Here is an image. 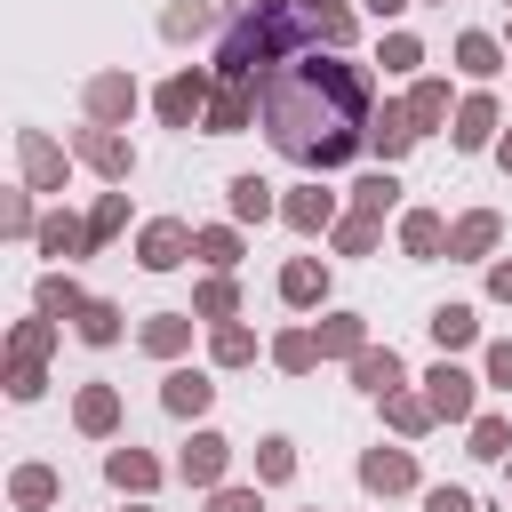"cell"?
Here are the masks:
<instances>
[{
    "mask_svg": "<svg viewBox=\"0 0 512 512\" xmlns=\"http://www.w3.org/2000/svg\"><path fill=\"white\" fill-rule=\"evenodd\" d=\"M368 120H376L368 72L344 64V56H320L312 48V56H288L280 72H264V136L288 160H304L312 176L344 168L368 144Z\"/></svg>",
    "mask_w": 512,
    "mask_h": 512,
    "instance_id": "1",
    "label": "cell"
},
{
    "mask_svg": "<svg viewBox=\"0 0 512 512\" xmlns=\"http://www.w3.org/2000/svg\"><path fill=\"white\" fill-rule=\"evenodd\" d=\"M304 40H320V0H280V8H240V24L216 48V80H264L280 72Z\"/></svg>",
    "mask_w": 512,
    "mask_h": 512,
    "instance_id": "2",
    "label": "cell"
},
{
    "mask_svg": "<svg viewBox=\"0 0 512 512\" xmlns=\"http://www.w3.org/2000/svg\"><path fill=\"white\" fill-rule=\"evenodd\" d=\"M424 400H432V416H440V424H472V416H480V376H472V368H456V360L440 352V360H432V376H424Z\"/></svg>",
    "mask_w": 512,
    "mask_h": 512,
    "instance_id": "3",
    "label": "cell"
},
{
    "mask_svg": "<svg viewBox=\"0 0 512 512\" xmlns=\"http://www.w3.org/2000/svg\"><path fill=\"white\" fill-rule=\"evenodd\" d=\"M72 160H80V168H96L104 184H128V176H136V144H128L120 128H104V120H88V128L72 136Z\"/></svg>",
    "mask_w": 512,
    "mask_h": 512,
    "instance_id": "4",
    "label": "cell"
},
{
    "mask_svg": "<svg viewBox=\"0 0 512 512\" xmlns=\"http://www.w3.org/2000/svg\"><path fill=\"white\" fill-rule=\"evenodd\" d=\"M208 96H216V80H208L200 64H184V72H168V80H160L152 112H160L168 128H192V120H208Z\"/></svg>",
    "mask_w": 512,
    "mask_h": 512,
    "instance_id": "5",
    "label": "cell"
},
{
    "mask_svg": "<svg viewBox=\"0 0 512 512\" xmlns=\"http://www.w3.org/2000/svg\"><path fill=\"white\" fill-rule=\"evenodd\" d=\"M192 240H200V224L152 216V224L136 232V264H144V272H176V264H192Z\"/></svg>",
    "mask_w": 512,
    "mask_h": 512,
    "instance_id": "6",
    "label": "cell"
},
{
    "mask_svg": "<svg viewBox=\"0 0 512 512\" xmlns=\"http://www.w3.org/2000/svg\"><path fill=\"white\" fill-rule=\"evenodd\" d=\"M264 112V80H216V96H208V136H240L248 120Z\"/></svg>",
    "mask_w": 512,
    "mask_h": 512,
    "instance_id": "7",
    "label": "cell"
},
{
    "mask_svg": "<svg viewBox=\"0 0 512 512\" xmlns=\"http://www.w3.org/2000/svg\"><path fill=\"white\" fill-rule=\"evenodd\" d=\"M16 168H24V184H32V192H64L72 152H64V144H48L40 128H16Z\"/></svg>",
    "mask_w": 512,
    "mask_h": 512,
    "instance_id": "8",
    "label": "cell"
},
{
    "mask_svg": "<svg viewBox=\"0 0 512 512\" xmlns=\"http://www.w3.org/2000/svg\"><path fill=\"white\" fill-rule=\"evenodd\" d=\"M224 472H232V440L200 424V432L184 440V456H176V480H184V488H224Z\"/></svg>",
    "mask_w": 512,
    "mask_h": 512,
    "instance_id": "9",
    "label": "cell"
},
{
    "mask_svg": "<svg viewBox=\"0 0 512 512\" xmlns=\"http://www.w3.org/2000/svg\"><path fill=\"white\" fill-rule=\"evenodd\" d=\"M136 104H144V96H136V72H88V88H80V112L104 120V128H120Z\"/></svg>",
    "mask_w": 512,
    "mask_h": 512,
    "instance_id": "10",
    "label": "cell"
},
{
    "mask_svg": "<svg viewBox=\"0 0 512 512\" xmlns=\"http://www.w3.org/2000/svg\"><path fill=\"white\" fill-rule=\"evenodd\" d=\"M496 240H504V216H496V208H464V216L448 224V256H456V264H488Z\"/></svg>",
    "mask_w": 512,
    "mask_h": 512,
    "instance_id": "11",
    "label": "cell"
},
{
    "mask_svg": "<svg viewBox=\"0 0 512 512\" xmlns=\"http://www.w3.org/2000/svg\"><path fill=\"white\" fill-rule=\"evenodd\" d=\"M280 224L288 232H336V192L312 176V184H296V192H280Z\"/></svg>",
    "mask_w": 512,
    "mask_h": 512,
    "instance_id": "12",
    "label": "cell"
},
{
    "mask_svg": "<svg viewBox=\"0 0 512 512\" xmlns=\"http://www.w3.org/2000/svg\"><path fill=\"white\" fill-rule=\"evenodd\" d=\"M360 488L368 496H408L416 488V456L408 448H368L360 456Z\"/></svg>",
    "mask_w": 512,
    "mask_h": 512,
    "instance_id": "13",
    "label": "cell"
},
{
    "mask_svg": "<svg viewBox=\"0 0 512 512\" xmlns=\"http://www.w3.org/2000/svg\"><path fill=\"white\" fill-rule=\"evenodd\" d=\"M448 136H456V152H496V136H504V120H496V96H464Z\"/></svg>",
    "mask_w": 512,
    "mask_h": 512,
    "instance_id": "14",
    "label": "cell"
},
{
    "mask_svg": "<svg viewBox=\"0 0 512 512\" xmlns=\"http://www.w3.org/2000/svg\"><path fill=\"white\" fill-rule=\"evenodd\" d=\"M208 400H216V384H208L200 368H168V376H160V408H168L176 424H192V416H208Z\"/></svg>",
    "mask_w": 512,
    "mask_h": 512,
    "instance_id": "15",
    "label": "cell"
},
{
    "mask_svg": "<svg viewBox=\"0 0 512 512\" xmlns=\"http://www.w3.org/2000/svg\"><path fill=\"white\" fill-rule=\"evenodd\" d=\"M224 200H232V224H264V216H280V184H272V176H256V168H248V176H232V184H224Z\"/></svg>",
    "mask_w": 512,
    "mask_h": 512,
    "instance_id": "16",
    "label": "cell"
},
{
    "mask_svg": "<svg viewBox=\"0 0 512 512\" xmlns=\"http://www.w3.org/2000/svg\"><path fill=\"white\" fill-rule=\"evenodd\" d=\"M32 240H40V256H64V264L96 248V232H88V216H72V208H56V216H40V232H32Z\"/></svg>",
    "mask_w": 512,
    "mask_h": 512,
    "instance_id": "17",
    "label": "cell"
},
{
    "mask_svg": "<svg viewBox=\"0 0 512 512\" xmlns=\"http://www.w3.org/2000/svg\"><path fill=\"white\" fill-rule=\"evenodd\" d=\"M280 304H296V312L328 304V264H320V256H288V264H280Z\"/></svg>",
    "mask_w": 512,
    "mask_h": 512,
    "instance_id": "18",
    "label": "cell"
},
{
    "mask_svg": "<svg viewBox=\"0 0 512 512\" xmlns=\"http://www.w3.org/2000/svg\"><path fill=\"white\" fill-rule=\"evenodd\" d=\"M352 384L384 400V392H400V384H408V368H400V352H392V344H360V352H352Z\"/></svg>",
    "mask_w": 512,
    "mask_h": 512,
    "instance_id": "19",
    "label": "cell"
},
{
    "mask_svg": "<svg viewBox=\"0 0 512 512\" xmlns=\"http://www.w3.org/2000/svg\"><path fill=\"white\" fill-rule=\"evenodd\" d=\"M192 320H200V312H152V320L136 328V344H144L152 360H184V344H192Z\"/></svg>",
    "mask_w": 512,
    "mask_h": 512,
    "instance_id": "20",
    "label": "cell"
},
{
    "mask_svg": "<svg viewBox=\"0 0 512 512\" xmlns=\"http://www.w3.org/2000/svg\"><path fill=\"white\" fill-rule=\"evenodd\" d=\"M72 424H80L88 440H112V432H120V392H112V384H80Z\"/></svg>",
    "mask_w": 512,
    "mask_h": 512,
    "instance_id": "21",
    "label": "cell"
},
{
    "mask_svg": "<svg viewBox=\"0 0 512 512\" xmlns=\"http://www.w3.org/2000/svg\"><path fill=\"white\" fill-rule=\"evenodd\" d=\"M400 248H408L416 264H432V256H448V224H440L432 208H400Z\"/></svg>",
    "mask_w": 512,
    "mask_h": 512,
    "instance_id": "22",
    "label": "cell"
},
{
    "mask_svg": "<svg viewBox=\"0 0 512 512\" xmlns=\"http://www.w3.org/2000/svg\"><path fill=\"white\" fill-rule=\"evenodd\" d=\"M104 480H112L120 496H152V488H160V464H152L144 448H112V456H104Z\"/></svg>",
    "mask_w": 512,
    "mask_h": 512,
    "instance_id": "23",
    "label": "cell"
},
{
    "mask_svg": "<svg viewBox=\"0 0 512 512\" xmlns=\"http://www.w3.org/2000/svg\"><path fill=\"white\" fill-rule=\"evenodd\" d=\"M56 496H64V480H56L48 464H16V472H8V504H16V512H48Z\"/></svg>",
    "mask_w": 512,
    "mask_h": 512,
    "instance_id": "24",
    "label": "cell"
},
{
    "mask_svg": "<svg viewBox=\"0 0 512 512\" xmlns=\"http://www.w3.org/2000/svg\"><path fill=\"white\" fill-rule=\"evenodd\" d=\"M368 144H376V152H384V168H392V160L416 144V120H408V104H384V112L368 120Z\"/></svg>",
    "mask_w": 512,
    "mask_h": 512,
    "instance_id": "25",
    "label": "cell"
},
{
    "mask_svg": "<svg viewBox=\"0 0 512 512\" xmlns=\"http://www.w3.org/2000/svg\"><path fill=\"white\" fill-rule=\"evenodd\" d=\"M312 336H320V360H352V352L368 344V320H360V312H328Z\"/></svg>",
    "mask_w": 512,
    "mask_h": 512,
    "instance_id": "26",
    "label": "cell"
},
{
    "mask_svg": "<svg viewBox=\"0 0 512 512\" xmlns=\"http://www.w3.org/2000/svg\"><path fill=\"white\" fill-rule=\"evenodd\" d=\"M384 424H392L400 440H416V432H432L440 416H432V400H424V392H408V384H400V392H384Z\"/></svg>",
    "mask_w": 512,
    "mask_h": 512,
    "instance_id": "27",
    "label": "cell"
},
{
    "mask_svg": "<svg viewBox=\"0 0 512 512\" xmlns=\"http://www.w3.org/2000/svg\"><path fill=\"white\" fill-rule=\"evenodd\" d=\"M208 24H216V8H208V0H168V8H160V40H176V48H184V40H200Z\"/></svg>",
    "mask_w": 512,
    "mask_h": 512,
    "instance_id": "28",
    "label": "cell"
},
{
    "mask_svg": "<svg viewBox=\"0 0 512 512\" xmlns=\"http://www.w3.org/2000/svg\"><path fill=\"white\" fill-rule=\"evenodd\" d=\"M392 208H400V176L392 168H368L352 184V216H392Z\"/></svg>",
    "mask_w": 512,
    "mask_h": 512,
    "instance_id": "29",
    "label": "cell"
},
{
    "mask_svg": "<svg viewBox=\"0 0 512 512\" xmlns=\"http://www.w3.org/2000/svg\"><path fill=\"white\" fill-rule=\"evenodd\" d=\"M72 328H80V344H120V328H128V312H120L112 296H88Z\"/></svg>",
    "mask_w": 512,
    "mask_h": 512,
    "instance_id": "30",
    "label": "cell"
},
{
    "mask_svg": "<svg viewBox=\"0 0 512 512\" xmlns=\"http://www.w3.org/2000/svg\"><path fill=\"white\" fill-rule=\"evenodd\" d=\"M424 328H432V344H440V352H464V344L480 336V312H472V304H440Z\"/></svg>",
    "mask_w": 512,
    "mask_h": 512,
    "instance_id": "31",
    "label": "cell"
},
{
    "mask_svg": "<svg viewBox=\"0 0 512 512\" xmlns=\"http://www.w3.org/2000/svg\"><path fill=\"white\" fill-rule=\"evenodd\" d=\"M208 360H216V368H248V360H256V328L216 320V328H208Z\"/></svg>",
    "mask_w": 512,
    "mask_h": 512,
    "instance_id": "32",
    "label": "cell"
},
{
    "mask_svg": "<svg viewBox=\"0 0 512 512\" xmlns=\"http://www.w3.org/2000/svg\"><path fill=\"white\" fill-rule=\"evenodd\" d=\"M272 368L312 376V368H320V336H312V328H280V336H272Z\"/></svg>",
    "mask_w": 512,
    "mask_h": 512,
    "instance_id": "33",
    "label": "cell"
},
{
    "mask_svg": "<svg viewBox=\"0 0 512 512\" xmlns=\"http://www.w3.org/2000/svg\"><path fill=\"white\" fill-rule=\"evenodd\" d=\"M456 72H472V80H496V72H504V48H496L488 32H456Z\"/></svg>",
    "mask_w": 512,
    "mask_h": 512,
    "instance_id": "34",
    "label": "cell"
},
{
    "mask_svg": "<svg viewBox=\"0 0 512 512\" xmlns=\"http://www.w3.org/2000/svg\"><path fill=\"white\" fill-rule=\"evenodd\" d=\"M192 256H200L208 272H232V264H240V224H200Z\"/></svg>",
    "mask_w": 512,
    "mask_h": 512,
    "instance_id": "35",
    "label": "cell"
},
{
    "mask_svg": "<svg viewBox=\"0 0 512 512\" xmlns=\"http://www.w3.org/2000/svg\"><path fill=\"white\" fill-rule=\"evenodd\" d=\"M32 304H40V312H48V320H80V304H88V288H80V280H72V272H48V280H40V296H32Z\"/></svg>",
    "mask_w": 512,
    "mask_h": 512,
    "instance_id": "36",
    "label": "cell"
},
{
    "mask_svg": "<svg viewBox=\"0 0 512 512\" xmlns=\"http://www.w3.org/2000/svg\"><path fill=\"white\" fill-rule=\"evenodd\" d=\"M192 312H200V320H232V312H240V280H232V272H208V280L192 288Z\"/></svg>",
    "mask_w": 512,
    "mask_h": 512,
    "instance_id": "37",
    "label": "cell"
},
{
    "mask_svg": "<svg viewBox=\"0 0 512 512\" xmlns=\"http://www.w3.org/2000/svg\"><path fill=\"white\" fill-rule=\"evenodd\" d=\"M408 120H416V136H432L448 120V80H416L408 88Z\"/></svg>",
    "mask_w": 512,
    "mask_h": 512,
    "instance_id": "38",
    "label": "cell"
},
{
    "mask_svg": "<svg viewBox=\"0 0 512 512\" xmlns=\"http://www.w3.org/2000/svg\"><path fill=\"white\" fill-rule=\"evenodd\" d=\"M8 352H16V360H48V352H56V320H48V312L16 320V328H8Z\"/></svg>",
    "mask_w": 512,
    "mask_h": 512,
    "instance_id": "39",
    "label": "cell"
},
{
    "mask_svg": "<svg viewBox=\"0 0 512 512\" xmlns=\"http://www.w3.org/2000/svg\"><path fill=\"white\" fill-rule=\"evenodd\" d=\"M280 480H296V440H256V488H280Z\"/></svg>",
    "mask_w": 512,
    "mask_h": 512,
    "instance_id": "40",
    "label": "cell"
},
{
    "mask_svg": "<svg viewBox=\"0 0 512 512\" xmlns=\"http://www.w3.org/2000/svg\"><path fill=\"white\" fill-rule=\"evenodd\" d=\"M384 216H336V256H376Z\"/></svg>",
    "mask_w": 512,
    "mask_h": 512,
    "instance_id": "41",
    "label": "cell"
},
{
    "mask_svg": "<svg viewBox=\"0 0 512 512\" xmlns=\"http://www.w3.org/2000/svg\"><path fill=\"white\" fill-rule=\"evenodd\" d=\"M472 456H480V464L512 456V424H504V416H472Z\"/></svg>",
    "mask_w": 512,
    "mask_h": 512,
    "instance_id": "42",
    "label": "cell"
},
{
    "mask_svg": "<svg viewBox=\"0 0 512 512\" xmlns=\"http://www.w3.org/2000/svg\"><path fill=\"white\" fill-rule=\"evenodd\" d=\"M376 64H384V72H416V64H424V40H416V32H384Z\"/></svg>",
    "mask_w": 512,
    "mask_h": 512,
    "instance_id": "43",
    "label": "cell"
},
{
    "mask_svg": "<svg viewBox=\"0 0 512 512\" xmlns=\"http://www.w3.org/2000/svg\"><path fill=\"white\" fill-rule=\"evenodd\" d=\"M0 232H8V240H32V232H40V216H32V184L0 200Z\"/></svg>",
    "mask_w": 512,
    "mask_h": 512,
    "instance_id": "44",
    "label": "cell"
},
{
    "mask_svg": "<svg viewBox=\"0 0 512 512\" xmlns=\"http://www.w3.org/2000/svg\"><path fill=\"white\" fill-rule=\"evenodd\" d=\"M48 392V360H16L8 352V400H40Z\"/></svg>",
    "mask_w": 512,
    "mask_h": 512,
    "instance_id": "45",
    "label": "cell"
},
{
    "mask_svg": "<svg viewBox=\"0 0 512 512\" xmlns=\"http://www.w3.org/2000/svg\"><path fill=\"white\" fill-rule=\"evenodd\" d=\"M120 224H128V192H104V200L88 208V232H96V248H104V240H112Z\"/></svg>",
    "mask_w": 512,
    "mask_h": 512,
    "instance_id": "46",
    "label": "cell"
},
{
    "mask_svg": "<svg viewBox=\"0 0 512 512\" xmlns=\"http://www.w3.org/2000/svg\"><path fill=\"white\" fill-rule=\"evenodd\" d=\"M208 512H264V488H208Z\"/></svg>",
    "mask_w": 512,
    "mask_h": 512,
    "instance_id": "47",
    "label": "cell"
},
{
    "mask_svg": "<svg viewBox=\"0 0 512 512\" xmlns=\"http://www.w3.org/2000/svg\"><path fill=\"white\" fill-rule=\"evenodd\" d=\"M488 384H496V392H512V336H496V344H488Z\"/></svg>",
    "mask_w": 512,
    "mask_h": 512,
    "instance_id": "48",
    "label": "cell"
},
{
    "mask_svg": "<svg viewBox=\"0 0 512 512\" xmlns=\"http://www.w3.org/2000/svg\"><path fill=\"white\" fill-rule=\"evenodd\" d=\"M424 512H480V504H472L464 488H448V480H440V488H424Z\"/></svg>",
    "mask_w": 512,
    "mask_h": 512,
    "instance_id": "49",
    "label": "cell"
},
{
    "mask_svg": "<svg viewBox=\"0 0 512 512\" xmlns=\"http://www.w3.org/2000/svg\"><path fill=\"white\" fill-rule=\"evenodd\" d=\"M488 296H496V304H512V256H496V264H488Z\"/></svg>",
    "mask_w": 512,
    "mask_h": 512,
    "instance_id": "50",
    "label": "cell"
},
{
    "mask_svg": "<svg viewBox=\"0 0 512 512\" xmlns=\"http://www.w3.org/2000/svg\"><path fill=\"white\" fill-rule=\"evenodd\" d=\"M400 8H416V0H368V16H376V24H392Z\"/></svg>",
    "mask_w": 512,
    "mask_h": 512,
    "instance_id": "51",
    "label": "cell"
},
{
    "mask_svg": "<svg viewBox=\"0 0 512 512\" xmlns=\"http://www.w3.org/2000/svg\"><path fill=\"white\" fill-rule=\"evenodd\" d=\"M496 168H504V176H512V128H504V136H496Z\"/></svg>",
    "mask_w": 512,
    "mask_h": 512,
    "instance_id": "52",
    "label": "cell"
},
{
    "mask_svg": "<svg viewBox=\"0 0 512 512\" xmlns=\"http://www.w3.org/2000/svg\"><path fill=\"white\" fill-rule=\"evenodd\" d=\"M248 8H280V0H248Z\"/></svg>",
    "mask_w": 512,
    "mask_h": 512,
    "instance_id": "53",
    "label": "cell"
},
{
    "mask_svg": "<svg viewBox=\"0 0 512 512\" xmlns=\"http://www.w3.org/2000/svg\"><path fill=\"white\" fill-rule=\"evenodd\" d=\"M128 512H152V504H128Z\"/></svg>",
    "mask_w": 512,
    "mask_h": 512,
    "instance_id": "54",
    "label": "cell"
}]
</instances>
